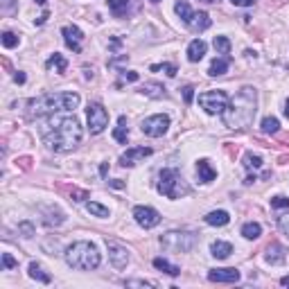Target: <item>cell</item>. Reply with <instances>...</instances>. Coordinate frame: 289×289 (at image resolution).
<instances>
[{
  "mask_svg": "<svg viewBox=\"0 0 289 289\" xmlns=\"http://www.w3.org/2000/svg\"><path fill=\"white\" fill-rule=\"evenodd\" d=\"M113 138H115L117 142H122V144H126V140H129V129H126V117L124 115L117 117V126H115V131H113Z\"/></svg>",
  "mask_w": 289,
  "mask_h": 289,
  "instance_id": "obj_22",
  "label": "cell"
},
{
  "mask_svg": "<svg viewBox=\"0 0 289 289\" xmlns=\"http://www.w3.org/2000/svg\"><path fill=\"white\" fill-rule=\"evenodd\" d=\"M210 16H208L206 12H197V14H192V18H190V23H188V27L192 32H203V30H208L210 27Z\"/></svg>",
  "mask_w": 289,
  "mask_h": 289,
  "instance_id": "obj_16",
  "label": "cell"
},
{
  "mask_svg": "<svg viewBox=\"0 0 289 289\" xmlns=\"http://www.w3.org/2000/svg\"><path fill=\"white\" fill-rule=\"evenodd\" d=\"M242 235L246 239H257L262 235V226L257 224V221H248V224L242 226Z\"/></svg>",
  "mask_w": 289,
  "mask_h": 289,
  "instance_id": "obj_26",
  "label": "cell"
},
{
  "mask_svg": "<svg viewBox=\"0 0 289 289\" xmlns=\"http://www.w3.org/2000/svg\"><path fill=\"white\" fill-rule=\"evenodd\" d=\"M208 280H212V282H237L239 271L237 269H212L208 271Z\"/></svg>",
  "mask_w": 289,
  "mask_h": 289,
  "instance_id": "obj_14",
  "label": "cell"
},
{
  "mask_svg": "<svg viewBox=\"0 0 289 289\" xmlns=\"http://www.w3.org/2000/svg\"><path fill=\"white\" fill-rule=\"evenodd\" d=\"M147 156H152V149H149V147H131V149H126V152L120 156V165L122 167H131V165L140 163L142 158H147Z\"/></svg>",
  "mask_w": 289,
  "mask_h": 289,
  "instance_id": "obj_13",
  "label": "cell"
},
{
  "mask_svg": "<svg viewBox=\"0 0 289 289\" xmlns=\"http://www.w3.org/2000/svg\"><path fill=\"white\" fill-rule=\"evenodd\" d=\"M126 287H154V282H147V280H126Z\"/></svg>",
  "mask_w": 289,
  "mask_h": 289,
  "instance_id": "obj_41",
  "label": "cell"
},
{
  "mask_svg": "<svg viewBox=\"0 0 289 289\" xmlns=\"http://www.w3.org/2000/svg\"><path fill=\"white\" fill-rule=\"evenodd\" d=\"M228 66H230V59L228 57H217V59H212L210 68H208V75H210V77H219V75H224V72L228 70Z\"/></svg>",
  "mask_w": 289,
  "mask_h": 289,
  "instance_id": "obj_19",
  "label": "cell"
},
{
  "mask_svg": "<svg viewBox=\"0 0 289 289\" xmlns=\"http://www.w3.org/2000/svg\"><path fill=\"white\" fill-rule=\"evenodd\" d=\"M30 278H34V280H39V282H43V284H50V273H45L43 269H41V264H36V262H32L30 264Z\"/></svg>",
  "mask_w": 289,
  "mask_h": 289,
  "instance_id": "obj_27",
  "label": "cell"
},
{
  "mask_svg": "<svg viewBox=\"0 0 289 289\" xmlns=\"http://www.w3.org/2000/svg\"><path fill=\"white\" fill-rule=\"evenodd\" d=\"M63 34V41H66V45L72 50V52H81V41H84V34H81V30L77 25H66L61 30Z\"/></svg>",
  "mask_w": 289,
  "mask_h": 289,
  "instance_id": "obj_12",
  "label": "cell"
},
{
  "mask_svg": "<svg viewBox=\"0 0 289 289\" xmlns=\"http://www.w3.org/2000/svg\"><path fill=\"white\" fill-rule=\"evenodd\" d=\"M199 106L203 108L210 115H219V113L226 111L228 106V95L224 90H208V93L199 95Z\"/></svg>",
  "mask_w": 289,
  "mask_h": 289,
  "instance_id": "obj_7",
  "label": "cell"
},
{
  "mask_svg": "<svg viewBox=\"0 0 289 289\" xmlns=\"http://www.w3.org/2000/svg\"><path fill=\"white\" fill-rule=\"evenodd\" d=\"M14 81H16V84H25V75H23V72H16V75H14Z\"/></svg>",
  "mask_w": 289,
  "mask_h": 289,
  "instance_id": "obj_46",
  "label": "cell"
},
{
  "mask_svg": "<svg viewBox=\"0 0 289 289\" xmlns=\"http://www.w3.org/2000/svg\"><path fill=\"white\" fill-rule=\"evenodd\" d=\"M72 197H75L72 201H84V199L88 197V192H72Z\"/></svg>",
  "mask_w": 289,
  "mask_h": 289,
  "instance_id": "obj_45",
  "label": "cell"
},
{
  "mask_svg": "<svg viewBox=\"0 0 289 289\" xmlns=\"http://www.w3.org/2000/svg\"><path fill=\"white\" fill-rule=\"evenodd\" d=\"M86 115H88V129H90V133H102V131L106 129V124H108V111L102 106V104H97V102L88 104V108H86Z\"/></svg>",
  "mask_w": 289,
  "mask_h": 289,
  "instance_id": "obj_8",
  "label": "cell"
},
{
  "mask_svg": "<svg viewBox=\"0 0 289 289\" xmlns=\"http://www.w3.org/2000/svg\"><path fill=\"white\" fill-rule=\"evenodd\" d=\"M14 5V0H5V9H9Z\"/></svg>",
  "mask_w": 289,
  "mask_h": 289,
  "instance_id": "obj_50",
  "label": "cell"
},
{
  "mask_svg": "<svg viewBox=\"0 0 289 289\" xmlns=\"http://www.w3.org/2000/svg\"><path fill=\"white\" fill-rule=\"evenodd\" d=\"M284 260H287V251H284V246L278 244V242H271L269 248H266V262H269V264H282Z\"/></svg>",
  "mask_w": 289,
  "mask_h": 289,
  "instance_id": "obj_15",
  "label": "cell"
},
{
  "mask_svg": "<svg viewBox=\"0 0 289 289\" xmlns=\"http://www.w3.org/2000/svg\"><path fill=\"white\" fill-rule=\"evenodd\" d=\"M18 233H21L23 237H32V235H34V226H32V221H21V224H18Z\"/></svg>",
  "mask_w": 289,
  "mask_h": 289,
  "instance_id": "obj_36",
  "label": "cell"
},
{
  "mask_svg": "<svg viewBox=\"0 0 289 289\" xmlns=\"http://www.w3.org/2000/svg\"><path fill=\"white\" fill-rule=\"evenodd\" d=\"M212 45H215V50H217L219 54H228V52H230V41L226 39V36H215Z\"/></svg>",
  "mask_w": 289,
  "mask_h": 289,
  "instance_id": "obj_33",
  "label": "cell"
},
{
  "mask_svg": "<svg viewBox=\"0 0 289 289\" xmlns=\"http://www.w3.org/2000/svg\"><path fill=\"white\" fill-rule=\"evenodd\" d=\"M158 192L167 199H179V197H183V194H188L190 188L185 185L179 170L165 167V170H161V174H158Z\"/></svg>",
  "mask_w": 289,
  "mask_h": 289,
  "instance_id": "obj_5",
  "label": "cell"
},
{
  "mask_svg": "<svg viewBox=\"0 0 289 289\" xmlns=\"http://www.w3.org/2000/svg\"><path fill=\"white\" fill-rule=\"evenodd\" d=\"M111 185H113V188H124V183H122V181H120V179L111 181Z\"/></svg>",
  "mask_w": 289,
  "mask_h": 289,
  "instance_id": "obj_47",
  "label": "cell"
},
{
  "mask_svg": "<svg viewBox=\"0 0 289 289\" xmlns=\"http://www.w3.org/2000/svg\"><path fill=\"white\" fill-rule=\"evenodd\" d=\"M86 210H88L90 215L99 217V219H104V217H108V208H106V206H102V203L88 201V203H86Z\"/></svg>",
  "mask_w": 289,
  "mask_h": 289,
  "instance_id": "obj_30",
  "label": "cell"
},
{
  "mask_svg": "<svg viewBox=\"0 0 289 289\" xmlns=\"http://www.w3.org/2000/svg\"><path fill=\"white\" fill-rule=\"evenodd\" d=\"M206 48H208V45L203 43L201 39H194L192 43L188 45V59H190V61H192V63L201 61V59H203V54H206Z\"/></svg>",
  "mask_w": 289,
  "mask_h": 289,
  "instance_id": "obj_18",
  "label": "cell"
},
{
  "mask_svg": "<svg viewBox=\"0 0 289 289\" xmlns=\"http://www.w3.org/2000/svg\"><path fill=\"white\" fill-rule=\"evenodd\" d=\"M278 129H280L278 117H264L262 120V131L264 133H278Z\"/></svg>",
  "mask_w": 289,
  "mask_h": 289,
  "instance_id": "obj_32",
  "label": "cell"
},
{
  "mask_svg": "<svg viewBox=\"0 0 289 289\" xmlns=\"http://www.w3.org/2000/svg\"><path fill=\"white\" fill-rule=\"evenodd\" d=\"M174 12L179 14V18L185 23V25H188V23H190V18H192V14H194L192 9H190V5L185 3V0H179V3L174 5Z\"/></svg>",
  "mask_w": 289,
  "mask_h": 289,
  "instance_id": "obj_28",
  "label": "cell"
},
{
  "mask_svg": "<svg viewBox=\"0 0 289 289\" xmlns=\"http://www.w3.org/2000/svg\"><path fill=\"white\" fill-rule=\"evenodd\" d=\"M194 242H197V237H194L192 233H185V230H170V233H165L161 237V246L165 248V251H172V253L192 251Z\"/></svg>",
  "mask_w": 289,
  "mask_h": 289,
  "instance_id": "obj_6",
  "label": "cell"
},
{
  "mask_svg": "<svg viewBox=\"0 0 289 289\" xmlns=\"http://www.w3.org/2000/svg\"><path fill=\"white\" fill-rule=\"evenodd\" d=\"M284 115L289 117V99H287V104H284Z\"/></svg>",
  "mask_w": 289,
  "mask_h": 289,
  "instance_id": "obj_51",
  "label": "cell"
},
{
  "mask_svg": "<svg viewBox=\"0 0 289 289\" xmlns=\"http://www.w3.org/2000/svg\"><path fill=\"white\" fill-rule=\"evenodd\" d=\"M271 208H289V199L282 197V194H278V197L271 199Z\"/></svg>",
  "mask_w": 289,
  "mask_h": 289,
  "instance_id": "obj_38",
  "label": "cell"
},
{
  "mask_svg": "<svg viewBox=\"0 0 289 289\" xmlns=\"http://www.w3.org/2000/svg\"><path fill=\"white\" fill-rule=\"evenodd\" d=\"M3 45H5V48H16L18 36L14 34V32H5V34H3Z\"/></svg>",
  "mask_w": 289,
  "mask_h": 289,
  "instance_id": "obj_35",
  "label": "cell"
},
{
  "mask_svg": "<svg viewBox=\"0 0 289 289\" xmlns=\"http://www.w3.org/2000/svg\"><path fill=\"white\" fill-rule=\"evenodd\" d=\"M197 174H199V181H203V183H210V181H215L217 172L212 170L210 161H206V158H201V161L197 163Z\"/></svg>",
  "mask_w": 289,
  "mask_h": 289,
  "instance_id": "obj_17",
  "label": "cell"
},
{
  "mask_svg": "<svg viewBox=\"0 0 289 289\" xmlns=\"http://www.w3.org/2000/svg\"><path fill=\"white\" fill-rule=\"evenodd\" d=\"M45 68H48V70H54V72H66L68 61L61 57V54H57V52H54L52 57H50L48 61H45Z\"/></svg>",
  "mask_w": 289,
  "mask_h": 289,
  "instance_id": "obj_23",
  "label": "cell"
},
{
  "mask_svg": "<svg viewBox=\"0 0 289 289\" xmlns=\"http://www.w3.org/2000/svg\"><path fill=\"white\" fill-rule=\"evenodd\" d=\"M108 9H111L115 16H124V14H129V5L131 0H106Z\"/></svg>",
  "mask_w": 289,
  "mask_h": 289,
  "instance_id": "obj_24",
  "label": "cell"
},
{
  "mask_svg": "<svg viewBox=\"0 0 289 289\" xmlns=\"http://www.w3.org/2000/svg\"><path fill=\"white\" fill-rule=\"evenodd\" d=\"M149 70H163L167 77H174V75H176V66H172V63H163V66H152Z\"/></svg>",
  "mask_w": 289,
  "mask_h": 289,
  "instance_id": "obj_37",
  "label": "cell"
},
{
  "mask_svg": "<svg viewBox=\"0 0 289 289\" xmlns=\"http://www.w3.org/2000/svg\"><path fill=\"white\" fill-rule=\"evenodd\" d=\"M106 248H108V260L115 269H124L126 262H129V253H126L124 246H120L117 242H108L106 239Z\"/></svg>",
  "mask_w": 289,
  "mask_h": 289,
  "instance_id": "obj_11",
  "label": "cell"
},
{
  "mask_svg": "<svg viewBox=\"0 0 289 289\" xmlns=\"http://www.w3.org/2000/svg\"><path fill=\"white\" fill-rule=\"evenodd\" d=\"M45 212H48V217H45L43 221L48 226H61L63 221H66V215H63L59 208H50V210H45Z\"/></svg>",
  "mask_w": 289,
  "mask_h": 289,
  "instance_id": "obj_25",
  "label": "cell"
},
{
  "mask_svg": "<svg viewBox=\"0 0 289 289\" xmlns=\"http://www.w3.org/2000/svg\"><path fill=\"white\" fill-rule=\"evenodd\" d=\"M34 3H36V5H45V3H48V0H34Z\"/></svg>",
  "mask_w": 289,
  "mask_h": 289,
  "instance_id": "obj_52",
  "label": "cell"
},
{
  "mask_svg": "<svg viewBox=\"0 0 289 289\" xmlns=\"http://www.w3.org/2000/svg\"><path fill=\"white\" fill-rule=\"evenodd\" d=\"M192 97H194V88H192V86H185V88H183V99H185V104H192Z\"/></svg>",
  "mask_w": 289,
  "mask_h": 289,
  "instance_id": "obj_43",
  "label": "cell"
},
{
  "mask_svg": "<svg viewBox=\"0 0 289 289\" xmlns=\"http://www.w3.org/2000/svg\"><path fill=\"white\" fill-rule=\"evenodd\" d=\"M79 106V95L77 93H50L39 99L30 102V115H48V113H59V111H72Z\"/></svg>",
  "mask_w": 289,
  "mask_h": 289,
  "instance_id": "obj_3",
  "label": "cell"
},
{
  "mask_svg": "<svg viewBox=\"0 0 289 289\" xmlns=\"http://www.w3.org/2000/svg\"><path fill=\"white\" fill-rule=\"evenodd\" d=\"M210 251H212V257H217V260H226V257L233 253V246H230L228 242H212Z\"/></svg>",
  "mask_w": 289,
  "mask_h": 289,
  "instance_id": "obj_21",
  "label": "cell"
},
{
  "mask_svg": "<svg viewBox=\"0 0 289 289\" xmlns=\"http://www.w3.org/2000/svg\"><path fill=\"white\" fill-rule=\"evenodd\" d=\"M230 221V215L226 210H212L206 215V224L210 226H226Z\"/></svg>",
  "mask_w": 289,
  "mask_h": 289,
  "instance_id": "obj_20",
  "label": "cell"
},
{
  "mask_svg": "<svg viewBox=\"0 0 289 289\" xmlns=\"http://www.w3.org/2000/svg\"><path fill=\"white\" fill-rule=\"evenodd\" d=\"M152 3H161V0H152Z\"/></svg>",
  "mask_w": 289,
  "mask_h": 289,
  "instance_id": "obj_54",
  "label": "cell"
},
{
  "mask_svg": "<svg viewBox=\"0 0 289 289\" xmlns=\"http://www.w3.org/2000/svg\"><path fill=\"white\" fill-rule=\"evenodd\" d=\"M142 93L147 95V97H165V88H163L161 84H144L142 86Z\"/></svg>",
  "mask_w": 289,
  "mask_h": 289,
  "instance_id": "obj_31",
  "label": "cell"
},
{
  "mask_svg": "<svg viewBox=\"0 0 289 289\" xmlns=\"http://www.w3.org/2000/svg\"><path fill=\"white\" fill-rule=\"evenodd\" d=\"M3 266L5 269H14V266H18V260H14L9 253H3Z\"/></svg>",
  "mask_w": 289,
  "mask_h": 289,
  "instance_id": "obj_40",
  "label": "cell"
},
{
  "mask_svg": "<svg viewBox=\"0 0 289 289\" xmlns=\"http://www.w3.org/2000/svg\"><path fill=\"white\" fill-rule=\"evenodd\" d=\"M262 165V158L257 156V154H244V167H246V170H257V167Z\"/></svg>",
  "mask_w": 289,
  "mask_h": 289,
  "instance_id": "obj_34",
  "label": "cell"
},
{
  "mask_svg": "<svg viewBox=\"0 0 289 289\" xmlns=\"http://www.w3.org/2000/svg\"><path fill=\"white\" fill-rule=\"evenodd\" d=\"M203 3H217V0H203Z\"/></svg>",
  "mask_w": 289,
  "mask_h": 289,
  "instance_id": "obj_53",
  "label": "cell"
},
{
  "mask_svg": "<svg viewBox=\"0 0 289 289\" xmlns=\"http://www.w3.org/2000/svg\"><path fill=\"white\" fill-rule=\"evenodd\" d=\"M133 217L142 228H154V226L161 224V215H158L154 208L149 206H135L133 208Z\"/></svg>",
  "mask_w": 289,
  "mask_h": 289,
  "instance_id": "obj_10",
  "label": "cell"
},
{
  "mask_svg": "<svg viewBox=\"0 0 289 289\" xmlns=\"http://www.w3.org/2000/svg\"><path fill=\"white\" fill-rule=\"evenodd\" d=\"M154 266H156L158 271H165V273H170V275H179V273H181L179 266L170 264V262L163 260V257H154Z\"/></svg>",
  "mask_w": 289,
  "mask_h": 289,
  "instance_id": "obj_29",
  "label": "cell"
},
{
  "mask_svg": "<svg viewBox=\"0 0 289 289\" xmlns=\"http://www.w3.org/2000/svg\"><path fill=\"white\" fill-rule=\"evenodd\" d=\"M280 284H284V287H287V284H289V275H284V278H280Z\"/></svg>",
  "mask_w": 289,
  "mask_h": 289,
  "instance_id": "obj_49",
  "label": "cell"
},
{
  "mask_svg": "<svg viewBox=\"0 0 289 289\" xmlns=\"http://www.w3.org/2000/svg\"><path fill=\"white\" fill-rule=\"evenodd\" d=\"M167 126H170V117L163 115V113H158V115L144 117L142 124H140V129H142V133L149 135V138H161V135L167 131Z\"/></svg>",
  "mask_w": 289,
  "mask_h": 289,
  "instance_id": "obj_9",
  "label": "cell"
},
{
  "mask_svg": "<svg viewBox=\"0 0 289 289\" xmlns=\"http://www.w3.org/2000/svg\"><path fill=\"white\" fill-rule=\"evenodd\" d=\"M230 3L235 7H251V5H255V0H230Z\"/></svg>",
  "mask_w": 289,
  "mask_h": 289,
  "instance_id": "obj_44",
  "label": "cell"
},
{
  "mask_svg": "<svg viewBox=\"0 0 289 289\" xmlns=\"http://www.w3.org/2000/svg\"><path fill=\"white\" fill-rule=\"evenodd\" d=\"M255 106H257L255 88L244 86V88L230 99L226 111L221 113V115H224V124L228 126V129H244V126H248L253 122V117H255V111H257Z\"/></svg>",
  "mask_w": 289,
  "mask_h": 289,
  "instance_id": "obj_2",
  "label": "cell"
},
{
  "mask_svg": "<svg viewBox=\"0 0 289 289\" xmlns=\"http://www.w3.org/2000/svg\"><path fill=\"white\" fill-rule=\"evenodd\" d=\"M120 75L124 81H138V72H133V70H122Z\"/></svg>",
  "mask_w": 289,
  "mask_h": 289,
  "instance_id": "obj_42",
  "label": "cell"
},
{
  "mask_svg": "<svg viewBox=\"0 0 289 289\" xmlns=\"http://www.w3.org/2000/svg\"><path fill=\"white\" fill-rule=\"evenodd\" d=\"M68 266L79 271H93L99 266V251L90 242H75L66 248Z\"/></svg>",
  "mask_w": 289,
  "mask_h": 289,
  "instance_id": "obj_4",
  "label": "cell"
},
{
  "mask_svg": "<svg viewBox=\"0 0 289 289\" xmlns=\"http://www.w3.org/2000/svg\"><path fill=\"white\" fill-rule=\"evenodd\" d=\"M106 172H108V165H106V163H102V167H99V174L106 176Z\"/></svg>",
  "mask_w": 289,
  "mask_h": 289,
  "instance_id": "obj_48",
  "label": "cell"
},
{
  "mask_svg": "<svg viewBox=\"0 0 289 289\" xmlns=\"http://www.w3.org/2000/svg\"><path fill=\"white\" fill-rule=\"evenodd\" d=\"M41 135H43V142L54 152H70L81 142L84 131L75 115H52L43 122Z\"/></svg>",
  "mask_w": 289,
  "mask_h": 289,
  "instance_id": "obj_1",
  "label": "cell"
},
{
  "mask_svg": "<svg viewBox=\"0 0 289 289\" xmlns=\"http://www.w3.org/2000/svg\"><path fill=\"white\" fill-rule=\"evenodd\" d=\"M278 228L282 230L284 235H289V212H284V215L278 217Z\"/></svg>",
  "mask_w": 289,
  "mask_h": 289,
  "instance_id": "obj_39",
  "label": "cell"
}]
</instances>
